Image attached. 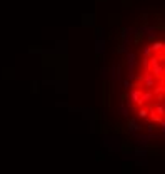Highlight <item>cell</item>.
I'll use <instances>...</instances> for the list:
<instances>
[{"label": "cell", "mask_w": 165, "mask_h": 174, "mask_svg": "<svg viewBox=\"0 0 165 174\" xmlns=\"http://www.w3.org/2000/svg\"><path fill=\"white\" fill-rule=\"evenodd\" d=\"M138 80L143 84L145 89H153V87L157 85V80H155V75L152 74V70H147L143 75H140Z\"/></svg>", "instance_id": "6da1fadb"}, {"label": "cell", "mask_w": 165, "mask_h": 174, "mask_svg": "<svg viewBox=\"0 0 165 174\" xmlns=\"http://www.w3.org/2000/svg\"><path fill=\"white\" fill-rule=\"evenodd\" d=\"M140 97H142V90H140L137 85H133V89H130V92H129V99L132 100L133 104L142 105V100H140Z\"/></svg>", "instance_id": "7a4b0ae2"}, {"label": "cell", "mask_w": 165, "mask_h": 174, "mask_svg": "<svg viewBox=\"0 0 165 174\" xmlns=\"http://www.w3.org/2000/svg\"><path fill=\"white\" fill-rule=\"evenodd\" d=\"M132 136L135 139H138V144H142V146H147L148 141H150V134H145V136H142V134H138V132H132Z\"/></svg>", "instance_id": "3957f363"}, {"label": "cell", "mask_w": 165, "mask_h": 174, "mask_svg": "<svg viewBox=\"0 0 165 174\" xmlns=\"http://www.w3.org/2000/svg\"><path fill=\"white\" fill-rule=\"evenodd\" d=\"M152 99H153V92H152V90H148V89L145 90V92H142V97H140V100H142V105L152 102Z\"/></svg>", "instance_id": "277c9868"}, {"label": "cell", "mask_w": 165, "mask_h": 174, "mask_svg": "<svg viewBox=\"0 0 165 174\" xmlns=\"http://www.w3.org/2000/svg\"><path fill=\"white\" fill-rule=\"evenodd\" d=\"M150 70H152V74L155 75V77H163V67L160 65V64H155V65H152L150 67Z\"/></svg>", "instance_id": "5b68a950"}, {"label": "cell", "mask_w": 165, "mask_h": 174, "mask_svg": "<svg viewBox=\"0 0 165 174\" xmlns=\"http://www.w3.org/2000/svg\"><path fill=\"white\" fill-rule=\"evenodd\" d=\"M140 130H142V125H138L133 119H130L129 120V132L132 134V132H140Z\"/></svg>", "instance_id": "8992f818"}, {"label": "cell", "mask_w": 165, "mask_h": 174, "mask_svg": "<svg viewBox=\"0 0 165 174\" xmlns=\"http://www.w3.org/2000/svg\"><path fill=\"white\" fill-rule=\"evenodd\" d=\"M148 119L152 120L153 124H160L162 122V115H158L157 112H155L153 109H150V114H148Z\"/></svg>", "instance_id": "52a82bcc"}, {"label": "cell", "mask_w": 165, "mask_h": 174, "mask_svg": "<svg viewBox=\"0 0 165 174\" xmlns=\"http://www.w3.org/2000/svg\"><path fill=\"white\" fill-rule=\"evenodd\" d=\"M152 109L157 112L158 115H162V117H165V107H163V104L162 102H157V104H153L152 105Z\"/></svg>", "instance_id": "ba28073f"}, {"label": "cell", "mask_w": 165, "mask_h": 174, "mask_svg": "<svg viewBox=\"0 0 165 174\" xmlns=\"http://www.w3.org/2000/svg\"><path fill=\"white\" fill-rule=\"evenodd\" d=\"M117 112L122 114L124 117H129V112H130V110L125 107V104H120V105H117Z\"/></svg>", "instance_id": "9c48e42d"}, {"label": "cell", "mask_w": 165, "mask_h": 174, "mask_svg": "<svg viewBox=\"0 0 165 174\" xmlns=\"http://www.w3.org/2000/svg\"><path fill=\"white\" fill-rule=\"evenodd\" d=\"M148 114H150L148 109H145V107H140V109H138V117H140V119L147 120V119H148Z\"/></svg>", "instance_id": "30bf717a"}, {"label": "cell", "mask_w": 165, "mask_h": 174, "mask_svg": "<svg viewBox=\"0 0 165 174\" xmlns=\"http://www.w3.org/2000/svg\"><path fill=\"white\" fill-rule=\"evenodd\" d=\"M152 92H153V95H160V94H165V84H162V85H155Z\"/></svg>", "instance_id": "8fae6325"}, {"label": "cell", "mask_w": 165, "mask_h": 174, "mask_svg": "<svg viewBox=\"0 0 165 174\" xmlns=\"http://www.w3.org/2000/svg\"><path fill=\"white\" fill-rule=\"evenodd\" d=\"M163 49V42H160V40H155L153 44H152V50L153 52H160Z\"/></svg>", "instance_id": "7c38bea8"}, {"label": "cell", "mask_w": 165, "mask_h": 174, "mask_svg": "<svg viewBox=\"0 0 165 174\" xmlns=\"http://www.w3.org/2000/svg\"><path fill=\"white\" fill-rule=\"evenodd\" d=\"M142 67H143V70H145V72L150 70V57H143V60H142Z\"/></svg>", "instance_id": "4fadbf2b"}, {"label": "cell", "mask_w": 165, "mask_h": 174, "mask_svg": "<svg viewBox=\"0 0 165 174\" xmlns=\"http://www.w3.org/2000/svg\"><path fill=\"white\" fill-rule=\"evenodd\" d=\"M133 154H135V156H138V157H145L148 152H147V149H135Z\"/></svg>", "instance_id": "5bb4252c"}, {"label": "cell", "mask_w": 165, "mask_h": 174, "mask_svg": "<svg viewBox=\"0 0 165 174\" xmlns=\"http://www.w3.org/2000/svg\"><path fill=\"white\" fill-rule=\"evenodd\" d=\"M104 45H105L104 40H99V42H97V54H102V52H104Z\"/></svg>", "instance_id": "9a60e30c"}, {"label": "cell", "mask_w": 165, "mask_h": 174, "mask_svg": "<svg viewBox=\"0 0 165 174\" xmlns=\"http://www.w3.org/2000/svg\"><path fill=\"white\" fill-rule=\"evenodd\" d=\"M152 45H150V47H145V49H143V52H142V54H143V57H152Z\"/></svg>", "instance_id": "2e32d148"}, {"label": "cell", "mask_w": 165, "mask_h": 174, "mask_svg": "<svg viewBox=\"0 0 165 174\" xmlns=\"http://www.w3.org/2000/svg\"><path fill=\"white\" fill-rule=\"evenodd\" d=\"M125 107H127L129 110H133V109H135V107H133V102H132V100H130L129 97L125 99Z\"/></svg>", "instance_id": "e0dca14e"}, {"label": "cell", "mask_w": 165, "mask_h": 174, "mask_svg": "<svg viewBox=\"0 0 165 174\" xmlns=\"http://www.w3.org/2000/svg\"><path fill=\"white\" fill-rule=\"evenodd\" d=\"M124 87H125V89H127V90H130V89H132V84H130V79H127V80H124Z\"/></svg>", "instance_id": "ac0fdd59"}, {"label": "cell", "mask_w": 165, "mask_h": 174, "mask_svg": "<svg viewBox=\"0 0 165 174\" xmlns=\"http://www.w3.org/2000/svg\"><path fill=\"white\" fill-rule=\"evenodd\" d=\"M135 59H137L135 54H132V52H129V54H127V60H129V62H135Z\"/></svg>", "instance_id": "d6986e66"}, {"label": "cell", "mask_w": 165, "mask_h": 174, "mask_svg": "<svg viewBox=\"0 0 165 174\" xmlns=\"http://www.w3.org/2000/svg\"><path fill=\"white\" fill-rule=\"evenodd\" d=\"M153 130H155V125H153V122H152V124L147 125V132H148V134H153Z\"/></svg>", "instance_id": "ffe728a7"}, {"label": "cell", "mask_w": 165, "mask_h": 174, "mask_svg": "<svg viewBox=\"0 0 165 174\" xmlns=\"http://www.w3.org/2000/svg\"><path fill=\"white\" fill-rule=\"evenodd\" d=\"M158 125H160V130H162V132L165 134V119H162V122H160Z\"/></svg>", "instance_id": "44dd1931"}, {"label": "cell", "mask_w": 165, "mask_h": 174, "mask_svg": "<svg viewBox=\"0 0 165 174\" xmlns=\"http://www.w3.org/2000/svg\"><path fill=\"white\" fill-rule=\"evenodd\" d=\"M129 72H133V67H135V62H129Z\"/></svg>", "instance_id": "7402d4cb"}, {"label": "cell", "mask_w": 165, "mask_h": 174, "mask_svg": "<svg viewBox=\"0 0 165 174\" xmlns=\"http://www.w3.org/2000/svg\"><path fill=\"white\" fill-rule=\"evenodd\" d=\"M107 74H109V70H107V69H102V79H105Z\"/></svg>", "instance_id": "603a6c76"}, {"label": "cell", "mask_w": 165, "mask_h": 174, "mask_svg": "<svg viewBox=\"0 0 165 174\" xmlns=\"http://www.w3.org/2000/svg\"><path fill=\"white\" fill-rule=\"evenodd\" d=\"M129 79H130V80H133V79H135V75H133V72H130V74H129Z\"/></svg>", "instance_id": "cb8c5ba5"}, {"label": "cell", "mask_w": 165, "mask_h": 174, "mask_svg": "<svg viewBox=\"0 0 165 174\" xmlns=\"http://www.w3.org/2000/svg\"><path fill=\"white\" fill-rule=\"evenodd\" d=\"M162 104H163V107H165V100H162Z\"/></svg>", "instance_id": "d4e9b609"}, {"label": "cell", "mask_w": 165, "mask_h": 174, "mask_svg": "<svg viewBox=\"0 0 165 174\" xmlns=\"http://www.w3.org/2000/svg\"><path fill=\"white\" fill-rule=\"evenodd\" d=\"M162 50H163V52H165V44H163V49H162Z\"/></svg>", "instance_id": "484cf974"}, {"label": "cell", "mask_w": 165, "mask_h": 174, "mask_svg": "<svg viewBox=\"0 0 165 174\" xmlns=\"http://www.w3.org/2000/svg\"><path fill=\"white\" fill-rule=\"evenodd\" d=\"M162 59H163V62H165V54H163V57H162Z\"/></svg>", "instance_id": "4316f807"}, {"label": "cell", "mask_w": 165, "mask_h": 174, "mask_svg": "<svg viewBox=\"0 0 165 174\" xmlns=\"http://www.w3.org/2000/svg\"><path fill=\"white\" fill-rule=\"evenodd\" d=\"M163 77H165V67H163Z\"/></svg>", "instance_id": "83f0119b"}]
</instances>
